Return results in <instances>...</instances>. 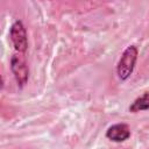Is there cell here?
<instances>
[{
	"instance_id": "cell-4",
	"label": "cell",
	"mask_w": 149,
	"mask_h": 149,
	"mask_svg": "<svg viewBox=\"0 0 149 149\" xmlns=\"http://www.w3.org/2000/svg\"><path fill=\"white\" fill-rule=\"evenodd\" d=\"M130 136V129L126 123H114L106 130V137L113 142H123Z\"/></svg>"
},
{
	"instance_id": "cell-2",
	"label": "cell",
	"mask_w": 149,
	"mask_h": 149,
	"mask_svg": "<svg viewBox=\"0 0 149 149\" xmlns=\"http://www.w3.org/2000/svg\"><path fill=\"white\" fill-rule=\"evenodd\" d=\"M10 70L19 87H23L29 78V69L24 57L21 54H15L10 58Z\"/></svg>"
},
{
	"instance_id": "cell-1",
	"label": "cell",
	"mask_w": 149,
	"mask_h": 149,
	"mask_svg": "<svg viewBox=\"0 0 149 149\" xmlns=\"http://www.w3.org/2000/svg\"><path fill=\"white\" fill-rule=\"evenodd\" d=\"M137 55L139 50L135 45L127 47L122 52L116 65V73L121 80H127L132 76L137 61Z\"/></svg>"
},
{
	"instance_id": "cell-5",
	"label": "cell",
	"mask_w": 149,
	"mask_h": 149,
	"mask_svg": "<svg viewBox=\"0 0 149 149\" xmlns=\"http://www.w3.org/2000/svg\"><path fill=\"white\" fill-rule=\"evenodd\" d=\"M149 109V92H144L141 97L136 98L129 106V112L139 113Z\"/></svg>"
},
{
	"instance_id": "cell-3",
	"label": "cell",
	"mask_w": 149,
	"mask_h": 149,
	"mask_svg": "<svg viewBox=\"0 0 149 149\" xmlns=\"http://www.w3.org/2000/svg\"><path fill=\"white\" fill-rule=\"evenodd\" d=\"M9 38L12 41V44L14 49L19 54L26 52L28 48V37H27V31L21 21H15L9 29Z\"/></svg>"
}]
</instances>
